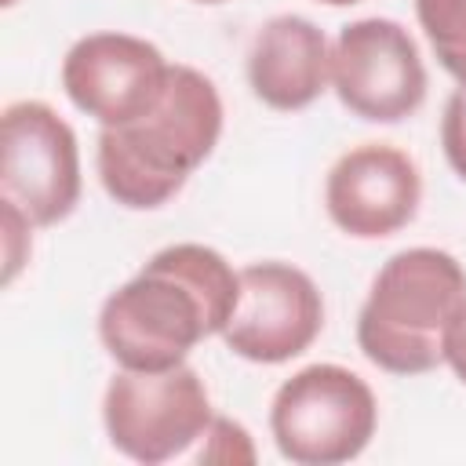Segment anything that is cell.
<instances>
[{"mask_svg": "<svg viewBox=\"0 0 466 466\" xmlns=\"http://www.w3.org/2000/svg\"><path fill=\"white\" fill-rule=\"evenodd\" d=\"M466 317V269L444 248H404L390 255L357 313V350L379 371L426 375L448 360Z\"/></svg>", "mask_w": 466, "mask_h": 466, "instance_id": "3957f363", "label": "cell"}, {"mask_svg": "<svg viewBox=\"0 0 466 466\" xmlns=\"http://www.w3.org/2000/svg\"><path fill=\"white\" fill-rule=\"evenodd\" d=\"M317 4H328V7H353V4H360V0H317Z\"/></svg>", "mask_w": 466, "mask_h": 466, "instance_id": "e0dca14e", "label": "cell"}, {"mask_svg": "<svg viewBox=\"0 0 466 466\" xmlns=\"http://www.w3.org/2000/svg\"><path fill=\"white\" fill-rule=\"evenodd\" d=\"M441 149L448 167L466 182V84H459L441 113Z\"/></svg>", "mask_w": 466, "mask_h": 466, "instance_id": "9a60e30c", "label": "cell"}, {"mask_svg": "<svg viewBox=\"0 0 466 466\" xmlns=\"http://www.w3.org/2000/svg\"><path fill=\"white\" fill-rule=\"evenodd\" d=\"M324 331V295L317 280L280 258L240 266V295L222 328L233 357L251 364H288Z\"/></svg>", "mask_w": 466, "mask_h": 466, "instance_id": "ba28073f", "label": "cell"}, {"mask_svg": "<svg viewBox=\"0 0 466 466\" xmlns=\"http://www.w3.org/2000/svg\"><path fill=\"white\" fill-rule=\"evenodd\" d=\"M240 295V269L208 244L182 240L153 251L142 269L106 295L98 342L116 368L167 371L211 335H222Z\"/></svg>", "mask_w": 466, "mask_h": 466, "instance_id": "6da1fadb", "label": "cell"}, {"mask_svg": "<svg viewBox=\"0 0 466 466\" xmlns=\"http://www.w3.org/2000/svg\"><path fill=\"white\" fill-rule=\"evenodd\" d=\"M200 462H255V448H251V433L226 419V415H215L204 441H200V451H197Z\"/></svg>", "mask_w": 466, "mask_h": 466, "instance_id": "5bb4252c", "label": "cell"}, {"mask_svg": "<svg viewBox=\"0 0 466 466\" xmlns=\"http://www.w3.org/2000/svg\"><path fill=\"white\" fill-rule=\"evenodd\" d=\"M451 371H455V379L466 386V317H462V324H459V331H455V339H451V346H448V360H444Z\"/></svg>", "mask_w": 466, "mask_h": 466, "instance_id": "2e32d148", "label": "cell"}, {"mask_svg": "<svg viewBox=\"0 0 466 466\" xmlns=\"http://www.w3.org/2000/svg\"><path fill=\"white\" fill-rule=\"evenodd\" d=\"M211 419V393L189 364L167 371L116 368L102 393V426L109 444L142 466L186 455L204 441Z\"/></svg>", "mask_w": 466, "mask_h": 466, "instance_id": "5b68a950", "label": "cell"}, {"mask_svg": "<svg viewBox=\"0 0 466 466\" xmlns=\"http://www.w3.org/2000/svg\"><path fill=\"white\" fill-rule=\"evenodd\" d=\"M0 4H4V7H15V4H18V0H0Z\"/></svg>", "mask_w": 466, "mask_h": 466, "instance_id": "d6986e66", "label": "cell"}, {"mask_svg": "<svg viewBox=\"0 0 466 466\" xmlns=\"http://www.w3.org/2000/svg\"><path fill=\"white\" fill-rule=\"evenodd\" d=\"M171 62L157 44L135 33H87L62 58V91L66 98L98 120V127H116L146 113L164 84Z\"/></svg>", "mask_w": 466, "mask_h": 466, "instance_id": "9c48e42d", "label": "cell"}, {"mask_svg": "<svg viewBox=\"0 0 466 466\" xmlns=\"http://www.w3.org/2000/svg\"><path fill=\"white\" fill-rule=\"evenodd\" d=\"M193 4H226V0H193Z\"/></svg>", "mask_w": 466, "mask_h": 466, "instance_id": "ac0fdd59", "label": "cell"}, {"mask_svg": "<svg viewBox=\"0 0 466 466\" xmlns=\"http://www.w3.org/2000/svg\"><path fill=\"white\" fill-rule=\"evenodd\" d=\"M80 142L69 120L40 98L7 102L0 113V197L33 226H58L80 204Z\"/></svg>", "mask_w": 466, "mask_h": 466, "instance_id": "8992f818", "label": "cell"}, {"mask_svg": "<svg viewBox=\"0 0 466 466\" xmlns=\"http://www.w3.org/2000/svg\"><path fill=\"white\" fill-rule=\"evenodd\" d=\"M422 204V171L393 142H360L346 149L324 178V211L353 240H386L400 233Z\"/></svg>", "mask_w": 466, "mask_h": 466, "instance_id": "30bf717a", "label": "cell"}, {"mask_svg": "<svg viewBox=\"0 0 466 466\" xmlns=\"http://www.w3.org/2000/svg\"><path fill=\"white\" fill-rule=\"evenodd\" d=\"M226 109L215 80L171 62L160 98L127 124L102 127L95 146L98 182L127 211L164 208L215 153Z\"/></svg>", "mask_w": 466, "mask_h": 466, "instance_id": "7a4b0ae2", "label": "cell"}, {"mask_svg": "<svg viewBox=\"0 0 466 466\" xmlns=\"http://www.w3.org/2000/svg\"><path fill=\"white\" fill-rule=\"evenodd\" d=\"M248 87L277 109L299 113L331 87V40L302 15H273L248 47Z\"/></svg>", "mask_w": 466, "mask_h": 466, "instance_id": "8fae6325", "label": "cell"}, {"mask_svg": "<svg viewBox=\"0 0 466 466\" xmlns=\"http://www.w3.org/2000/svg\"><path fill=\"white\" fill-rule=\"evenodd\" d=\"M379 430L375 390L342 364H306L269 400V433L295 466H339L371 444Z\"/></svg>", "mask_w": 466, "mask_h": 466, "instance_id": "277c9868", "label": "cell"}, {"mask_svg": "<svg viewBox=\"0 0 466 466\" xmlns=\"http://www.w3.org/2000/svg\"><path fill=\"white\" fill-rule=\"evenodd\" d=\"M331 91L368 124L408 120L430 91L415 36L382 15L346 22L331 40Z\"/></svg>", "mask_w": 466, "mask_h": 466, "instance_id": "52a82bcc", "label": "cell"}, {"mask_svg": "<svg viewBox=\"0 0 466 466\" xmlns=\"http://www.w3.org/2000/svg\"><path fill=\"white\" fill-rule=\"evenodd\" d=\"M0 233H4V284H15V277L25 269L33 255V218L0 197Z\"/></svg>", "mask_w": 466, "mask_h": 466, "instance_id": "4fadbf2b", "label": "cell"}, {"mask_svg": "<svg viewBox=\"0 0 466 466\" xmlns=\"http://www.w3.org/2000/svg\"><path fill=\"white\" fill-rule=\"evenodd\" d=\"M415 18L441 69L466 84V0H415Z\"/></svg>", "mask_w": 466, "mask_h": 466, "instance_id": "7c38bea8", "label": "cell"}]
</instances>
